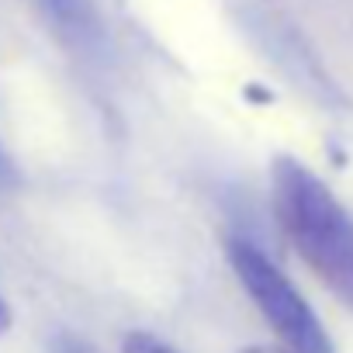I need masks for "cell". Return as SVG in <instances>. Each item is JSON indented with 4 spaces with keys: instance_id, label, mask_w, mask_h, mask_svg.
Instances as JSON below:
<instances>
[{
    "instance_id": "277c9868",
    "label": "cell",
    "mask_w": 353,
    "mask_h": 353,
    "mask_svg": "<svg viewBox=\"0 0 353 353\" xmlns=\"http://www.w3.org/2000/svg\"><path fill=\"white\" fill-rule=\"evenodd\" d=\"M18 184V173H14V163L0 152V188H14Z\"/></svg>"
},
{
    "instance_id": "6da1fadb",
    "label": "cell",
    "mask_w": 353,
    "mask_h": 353,
    "mask_svg": "<svg viewBox=\"0 0 353 353\" xmlns=\"http://www.w3.org/2000/svg\"><path fill=\"white\" fill-rule=\"evenodd\" d=\"M274 215L305 267L353 308V215L305 163L281 156L270 166Z\"/></svg>"
},
{
    "instance_id": "7a4b0ae2",
    "label": "cell",
    "mask_w": 353,
    "mask_h": 353,
    "mask_svg": "<svg viewBox=\"0 0 353 353\" xmlns=\"http://www.w3.org/2000/svg\"><path fill=\"white\" fill-rule=\"evenodd\" d=\"M229 263L260 308V315L270 322V329L281 336L288 353H336L325 325L305 301V294L291 284V277L253 243L232 239L229 243Z\"/></svg>"
},
{
    "instance_id": "5b68a950",
    "label": "cell",
    "mask_w": 353,
    "mask_h": 353,
    "mask_svg": "<svg viewBox=\"0 0 353 353\" xmlns=\"http://www.w3.org/2000/svg\"><path fill=\"white\" fill-rule=\"evenodd\" d=\"M56 353H97V350H90V346L80 343V339H59V343H56Z\"/></svg>"
},
{
    "instance_id": "52a82bcc",
    "label": "cell",
    "mask_w": 353,
    "mask_h": 353,
    "mask_svg": "<svg viewBox=\"0 0 353 353\" xmlns=\"http://www.w3.org/2000/svg\"><path fill=\"white\" fill-rule=\"evenodd\" d=\"M243 353H288L284 346H250V350H243Z\"/></svg>"
},
{
    "instance_id": "3957f363",
    "label": "cell",
    "mask_w": 353,
    "mask_h": 353,
    "mask_svg": "<svg viewBox=\"0 0 353 353\" xmlns=\"http://www.w3.org/2000/svg\"><path fill=\"white\" fill-rule=\"evenodd\" d=\"M121 353H176V350H173L170 343H163L159 336L135 329V332H128V336L121 339Z\"/></svg>"
},
{
    "instance_id": "8992f818",
    "label": "cell",
    "mask_w": 353,
    "mask_h": 353,
    "mask_svg": "<svg viewBox=\"0 0 353 353\" xmlns=\"http://www.w3.org/2000/svg\"><path fill=\"white\" fill-rule=\"evenodd\" d=\"M8 325H11V308H8L4 294H0V332H8Z\"/></svg>"
}]
</instances>
